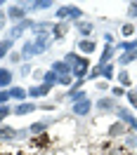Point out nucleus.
<instances>
[{
  "mask_svg": "<svg viewBox=\"0 0 137 155\" xmlns=\"http://www.w3.org/2000/svg\"><path fill=\"white\" fill-rule=\"evenodd\" d=\"M68 104H71V113H73L76 117H88L90 113L95 110V101L85 94V89H80V92L71 99Z\"/></svg>",
  "mask_w": 137,
  "mask_h": 155,
  "instance_id": "nucleus-1",
  "label": "nucleus"
},
{
  "mask_svg": "<svg viewBox=\"0 0 137 155\" xmlns=\"http://www.w3.org/2000/svg\"><path fill=\"white\" fill-rule=\"evenodd\" d=\"M54 19L57 21H80L83 19V10H80L78 5H61V7H54Z\"/></svg>",
  "mask_w": 137,
  "mask_h": 155,
  "instance_id": "nucleus-2",
  "label": "nucleus"
},
{
  "mask_svg": "<svg viewBox=\"0 0 137 155\" xmlns=\"http://www.w3.org/2000/svg\"><path fill=\"white\" fill-rule=\"evenodd\" d=\"M5 12H7L10 24H19V21L29 19V2H12L5 7Z\"/></svg>",
  "mask_w": 137,
  "mask_h": 155,
  "instance_id": "nucleus-3",
  "label": "nucleus"
},
{
  "mask_svg": "<svg viewBox=\"0 0 137 155\" xmlns=\"http://www.w3.org/2000/svg\"><path fill=\"white\" fill-rule=\"evenodd\" d=\"M33 24H36V19H24V21H19V24H10V28H7V33H5V38H10V40H17L19 38H24V33L26 31H31L33 28Z\"/></svg>",
  "mask_w": 137,
  "mask_h": 155,
  "instance_id": "nucleus-4",
  "label": "nucleus"
},
{
  "mask_svg": "<svg viewBox=\"0 0 137 155\" xmlns=\"http://www.w3.org/2000/svg\"><path fill=\"white\" fill-rule=\"evenodd\" d=\"M114 115H116V120H121V122H123V125H125L130 132H137V115H135V110H132V108L118 106Z\"/></svg>",
  "mask_w": 137,
  "mask_h": 155,
  "instance_id": "nucleus-5",
  "label": "nucleus"
},
{
  "mask_svg": "<svg viewBox=\"0 0 137 155\" xmlns=\"http://www.w3.org/2000/svg\"><path fill=\"white\" fill-rule=\"evenodd\" d=\"M118 108V101L114 97H109V94H104V97H99L97 101H95V110H97V115H114Z\"/></svg>",
  "mask_w": 137,
  "mask_h": 155,
  "instance_id": "nucleus-6",
  "label": "nucleus"
},
{
  "mask_svg": "<svg viewBox=\"0 0 137 155\" xmlns=\"http://www.w3.org/2000/svg\"><path fill=\"white\" fill-rule=\"evenodd\" d=\"M57 122V117H52V115H47V117H40V120H36V122H31L29 125V132H31V136H40V134H47V129L52 125Z\"/></svg>",
  "mask_w": 137,
  "mask_h": 155,
  "instance_id": "nucleus-7",
  "label": "nucleus"
},
{
  "mask_svg": "<svg viewBox=\"0 0 137 155\" xmlns=\"http://www.w3.org/2000/svg\"><path fill=\"white\" fill-rule=\"evenodd\" d=\"M97 49H99V42L92 40V38H78V42H76V52H78L80 57H90Z\"/></svg>",
  "mask_w": 137,
  "mask_h": 155,
  "instance_id": "nucleus-8",
  "label": "nucleus"
},
{
  "mask_svg": "<svg viewBox=\"0 0 137 155\" xmlns=\"http://www.w3.org/2000/svg\"><path fill=\"white\" fill-rule=\"evenodd\" d=\"M90 68H92V61H90V57H80V59H78V64H76V66H73V71H71L73 80H88Z\"/></svg>",
  "mask_w": 137,
  "mask_h": 155,
  "instance_id": "nucleus-9",
  "label": "nucleus"
},
{
  "mask_svg": "<svg viewBox=\"0 0 137 155\" xmlns=\"http://www.w3.org/2000/svg\"><path fill=\"white\" fill-rule=\"evenodd\" d=\"M36 110H38V104H36V101H21V104H14V106H12V115L24 117V115L36 113Z\"/></svg>",
  "mask_w": 137,
  "mask_h": 155,
  "instance_id": "nucleus-10",
  "label": "nucleus"
},
{
  "mask_svg": "<svg viewBox=\"0 0 137 155\" xmlns=\"http://www.w3.org/2000/svg\"><path fill=\"white\" fill-rule=\"evenodd\" d=\"M128 132H130V129H128L121 120H114V122L107 127V136H109V139H123Z\"/></svg>",
  "mask_w": 137,
  "mask_h": 155,
  "instance_id": "nucleus-11",
  "label": "nucleus"
},
{
  "mask_svg": "<svg viewBox=\"0 0 137 155\" xmlns=\"http://www.w3.org/2000/svg\"><path fill=\"white\" fill-rule=\"evenodd\" d=\"M17 134H19V129L12 125H0V143H12V141H17Z\"/></svg>",
  "mask_w": 137,
  "mask_h": 155,
  "instance_id": "nucleus-12",
  "label": "nucleus"
},
{
  "mask_svg": "<svg viewBox=\"0 0 137 155\" xmlns=\"http://www.w3.org/2000/svg\"><path fill=\"white\" fill-rule=\"evenodd\" d=\"M33 45H36V54H45L50 47H52V38H50V33L45 35H33Z\"/></svg>",
  "mask_w": 137,
  "mask_h": 155,
  "instance_id": "nucleus-13",
  "label": "nucleus"
},
{
  "mask_svg": "<svg viewBox=\"0 0 137 155\" xmlns=\"http://www.w3.org/2000/svg\"><path fill=\"white\" fill-rule=\"evenodd\" d=\"M118 52L114 45H102V52H99V61L97 66H107V64H114V57H116Z\"/></svg>",
  "mask_w": 137,
  "mask_h": 155,
  "instance_id": "nucleus-14",
  "label": "nucleus"
},
{
  "mask_svg": "<svg viewBox=\"0 0 137 155\" xmlns=\"http://www.w3.org/2000/svg\"><path fill=\"white\" fill-rule=\"evenodd\" d=\"M68 28H71V26H68L66 21H54V24H52V31H50L52 42H54V40H64L66 33H68Z\"/></svg>",
  "mask_w": 137,
  "mask_h": 155,
  "instance_id": "nucleus-15",
  "label": "nucleus"
},
{
  "mask_svg": "<svg viewBox=\"0 0 137 155\" xmlns=\"http://www.w3.org/2000/svg\"><path fill=\"white\" fill-rule=\"evenodd\" d=\"M14 85V71L10 66H0V89H10Z\"/></svg>",
  "mask_w": 137,
  "mask_h": 155,
  "instance_id": "nucleus-16",
  "label": "nucleus"
},
{
  "mask_svg": "<svg viewBox=\"0 0 137 155\" xmlns=\"http://www.w3.org/2000/svg\"><path fill=\"white\" fill-rule=\"evenodd\" d=\"M73 28L78 31V38H92V33H95V24H92V21L80 19V21L73 24Z\"/></svg>",
  "mask_w": 137,
  "mask_h": 155,
  "instance_id": "nucleus-17",
  "label": "nucleus"
},
{
  "mask_svg": "<svg viewBox=\"0 0 137 155\" xmlns=\"http://www.w3.org/2000/svg\"><path fill=\"white\" fill-rule=\"evenodd\" d=\"M114 82H116L118 87H123V89H132V78H130V73H128V68H118Z\"/></svg>",
  "mask_w": 137,
  "mask_h": 155,
  "instance_id": "nucleus-18",
  "label": "nucleus"
},
{
  "mask_svg": "<svg viewBox=\"0 0 137 155\" xmlns=\"http://www.w3.org/2000/svg\"><path fill=\"white\" fill-rule=\"evenodd\" d=\"M19 54H21V59H24V61H31L33 57H38V54H36V45H33V38H29V40H24V42H21Z\"/></svg>",
  "mask_w": 137,
  "mask_h": 155,
  "instance_id": "nucleus-19",
  "label": "nucleus"
},
{
  "mask_svg": "<svg viewBox=\"0 0 137 155\" xmlns=\"http://www.w3.org/2000/svg\"><path fill=\"white\" fill-rule=\"evenodd\" d=\"M10 99L14 101V104H21V101H29V92H26V87H21V85H12L10 89Z\"/></svg>",
  "mask_w": 137,
  "mask_h": 155,
  "instance_id": "nucleus-20",
  "label": "nucleus"
},
{
  "mask_svg": "<svg viewBox=\"0 0 137 155\" xmlns=\"http://www.w3.org/2000/svg\"><path fill=\"white\" fill-rule=\"evenodd\" d=\"M52 7H57L54 0H33V2H29V14H33V12H45V10H52Z\"/></svg>",
  "mask_w": 137,
  "mask_h": 155,
  "instance_id": "nucleus-21",
  "label": "nucleus"
},
{
  "mask_svg": "<svg viewBox=\"0 0 137 155\" xmlns=\"http://www.w3.org/2000/svg\"><path fill=\"white\" fill-rule=\"evenodd\" d=\"M26 92H29V101H31V99L47 97L50 92H52V87H47V85H31V87H26Z\"/></svg>",
  "mask_w": 137,
  "mask_h": 155,
  "instance_id": "nucleus-22",
  "label": "nucleus"
},
{
  "mask_svg": "<svg viewBox=\"0 0 137 155\" xmlns=\"http://www.w3.org/2000/svg\"><path fill=\"white\" fill-rule=\"evenodd\" d=\"M114 47H116L118 54H125V52H137V38H132V40H118Z\"/></svg>",
  "mask_w": 137,
  "mask_h": 155,
  "instance_id": "nucleus-23",
  "label": "nucleus"
},
{
  "mask_svg": "<svg viewBox=\"0 0 137 155\" xmlns=\"http://www.w3.org/2000/svg\"><path fill=\"white\" fill-rule=\"evenodd\" d=\"M132 38H137V24L125 21V24L121 26V40H132Z\"/></svg>",
  "mask_w": 137,
  "mask_h": 155,
  "instance_id": "nucleus-24",
  "label": "nucleus"
},
{
  "mask_svg": "<svg viewBox=\"0 0 137 155\" xmlns=\"http://www.w3.org/2000/svg\"><path fill=\"white\" fill-rule=\"evenodd\" d=\"M50 71H54L59 78H61V75H71V66H68V64H64V59L52 61V64H50Z\"/></svg>",
  "mask_w": 137,
  "mask_h": 155,
  "instance_id": "nucleus-25",
  "label": "nucleus"
},
{
  "mask_svg": "<svg viewBox=\"0 0 137 155\" xmlns=\"http://www.w3.org/2000/svg\"><path fill=\"white\" fill-rule=\"evenodd\" d=\"M52 24H54V21H47V19H40V21H36V24H33V35H45V33H50V31H52Z\"/></svg>",
  "mask_w": 137,
  "mask_h": 155,
  "instance_id": "nucleus-26",
  "label": "nucleus"
},
{
  "mask_svg": "<svg viewBox=\"0 0 137 155\" xmlns=\"http://www.w3.org/2000/svg\"><path fill=\"white\" fill-rule=\"evenodd\" d=\"M137 61V52H125V54H118V59H116V68L121 66V68H128L130 64H135Z\"/></svg>",
  "mask_w": 137,
  "mask_h": 155,
  "instance_id": "nucleus-27",
  "label": "nucleus"
},
{
  "mask_svg": "<svg viewBox=\"0 0 137 155\" xmlns=\"http://www.w3.org/2000/svg\"><path fill=\"white\" fill-rule=\"evenodd\" d=\"M10 52H14V40L2 38V40H0V61L10 57Z\"/></svg>",
  "mask_w": 137,
  "mask_h": 155,
  "instance_id": "nucleus-28",
  "label": "nucleus"
},
{
  "mask_svg": "<svg viewBox=\"0 0 137 155\" xmlns=\"http://www.w3.org/2000/svg\"><path fill=\"white\" fill-rule=\"evenodd\" d=\"M102 80H107V82H114V80H116V61L102 66Z\"/></svg>",
  "mask_w": 137,
  "mask_h": 155,
  "instance_id": "nucleus-29",
  "label": "nucleus"
},
{
  "mask_svg": "<svg viewBox=\"0 0 137 155\" xmlns=\"http://www.w3.org/2000/svg\"><path fill=\"white\" fill-rule=\"evenodd\" d=\"M57 82H59V75L54 73V71H50V68H47V71H45V78H43V82H40V85H47V87L54 89V87H57Z\"/></svg>",
  "mask_w": 137,
  "mask_h": 155,
  "instance_id": "nucleus-30",
  "label": "nucleus"
},
{
  "mask_svg": "<svg viewBox=\"0 0 137 155\" xmlns=\"http://www.w3.org/2000/svg\"><path fill=\"white\" fill-rule=\"evenodd\" d=\"M102 150H104V155H125V148H118L114 141L104 143V146H102Z\"/></svg>",
  "mask_w": 137,
  "mask_h": 155,
  "instance_id": "nucleus-31",
  "label": "nucleus"
},
{
  "mask_svg": "<svg viewBox=\"0 0 137 155\" xmlns=\"http://www.w3.org/2000/svg\"><path fill=\"white\" fill-rule=\"evenodd\" d=\"M123 148H128V150H135L137 148V132H128L123 136Z\"/></svg>",
  "mask_w": 137,
  "mask_h": 155,
  "instance_id": "nucleus-32",
  "label": "nucleus"
},
{
  "mask_svg": "<svg viewBox=\"0 0 137 155\" xmlns=\"http://www.w3.org/2000/svg\"><path fill=\"white\" fill-rule=\"evenodd\" d=\"M78 59H80V54L76 52V49H71V52H66V54H64V64H68V66H71V71H73V66L78 64Z\"/></svg>",
  "mask_w": 137,
  "mask_h": 155,
  "instance_id": "nucleus-33",
  "label": "nucleus"
},
{
  "mask_svg": "<svg viewBox=\"0 0 137 155\" xmlns=\"http://www.w3.org/2000/svg\"><path fill=\"white\" fill-rule=\"evenodd\" d=\"M125 101H128V108L137 110V89H128L125 92Z\"/></svg>",
  "mask_w": 137,
  "mask_h": 155,
  "instance_id": "nucleus-34",
  "label": "nucleus"
},
{
  "mask_svg": "<svg viewBox=\"0 0 137 155\" xmlns=\"http://www.w3.org/2000/svg\"><path fill=\"white\" fill-rule=\"evenodd\" d=\"M95 80H102V66H97V64H92L88 73V82H95Z\"/></svg>",
  "mask_w": 137,
  "mask_h": 155,
  "instance_id": "nucleus-35",
  "label": "nucleus"
},
{
  "mask_svg": "<svg viewBox=\"0 0 137 155\" xmlns=\"http://www.w3.org/2000/svg\"><path fill=\"white\" fill-rule=\"evenodd\" d=\"M125 92H128V89L118 87V85H111V89H109V97H114V99L118 101V99H125Z\"/></svg>",
  "mask_w": 137,
  "mask_h": 155,
  "instance_id": "nucleus-36",
  "label": "nucleus"
},
{
  "mask_svg": "<svg viewBox=\"0 0 137 155\" xmlns=\"http://www.w3.org/2000/svg\"><path fill=\"white\" fill-rule=\"evenodd\" d=\"M125 12H128V19L135 24V21H137V2H135V0H132V2H128V10Z\"/></svg>",
  "mask_w": 137,
  "mask_h": 155,
  "instance_id": "nucleus-37",
  "label": "nucleus"
},
{
  "mask_svg": "<svg viewBox=\"0 0 137 155\" xmlns=\"http://www.w3.org/2000/svg\"><path fill=\"white\" fill-rule=\"evenodd\" d=\"M19 75H21V80H24V78H29V75H33V66H31L29 61H24V64L19 66Z\"/></svg>",
  "mask_w": 137,
  "mask_h": 155,
  "instance_id": "nucleus-38",
  "label": "nucleus"
},
{
  "mask_svg": "<svg viewBox=\"0 0 137 155\" xmlns=\"http://www.w3.org/2000/svg\"><path fill=\"white\" fill-rule=\"evenodd\" d=\"M71 85H73V75H61L57 82V87H61V89H68Z\"/></svg>",
  "mask_w": 137,
  "mask_h": 155,
  "instance_id": "nucleus-39",
  "label": "nucleus"
},
{
  "mask_svg": "<svg viewBox=\"0 0 137 155\" xmlns=\"http://www.w3.org/2000/svg\"><path fill=\"white\" fill-rule=\"evenodd\" d=\"M12 115V106H0V125H5V120Z\"/></svg>",
  "mask_w": 137,
  "mask_h": 155,
  "instance_id": "nucleus-40",
  "label": "nucleus"
},
{
  "mask_svg": "<svg viewBox=\"0 0 137 155\" xmlns=\"http://www.w3.org/2000/svg\"><path fill=\"white\" fill-rule=\"evenodd\" d=\"M7 61L10 64H24V59H21V54H19V49H14V52H10V57H7Z\"/></svg>",
  "mask_w": 137,
  "mask_h": 155,
  "instance_id": "nucleus-41",
  "label": "nucleus"
},
{
  "mask_svg": "<svg viewBox=\"0 0 137 155\" xmlns=\"http://www.w3.org/2000/svg\"><path fill=\"white\" fill-rule=\"evenodd\" d=\"M5 28H10V19H7V12L0 10V33H2Z\"/></svg>",
  "mask_w": 137,
  "mask_h": 155,
  "instance_id": "nucleus-42",
  "label": "nucleus"
},
{
  "mask_svg": "<svg viewBox=\"0 0 137 155\" xmlns=\"http://www.w3.org/2000/svg\"><path fill=\"white\" fill-rule=\"evenodd\" d=\"M33 82H36V85H40V82H43V78H45V71H43V68H33Z\"/></svg>",
  "mask_w": 137,
  "mask_h": 155,
  "instance_id": "nucleus-43",
  "label": "nucleus"
},
{
  "mask_svg": "<svg viewBox=\"0 0 137 155\" xmlns=\"http://www.w3.org/2000/svg\"><path fill=\"white\" fill-rule=\"evenodd\" d=\"M10 92L7 89H0V106H10Z\"/></svg>",
  "mask_w": 137,
  "mask_h": 155,
  "instance_id": "nucleus-44",
  "label": "nucleus"
},
{
  "mask_svg": "<svg viewBox=\"0 0 137 155\" xmlns=\"http://www.w3.org/2000/svg\"><path fill=\"white\" fill-rule=\"evenodd\" d=\"M95 87H97V92H109L111 85H109L107 80H97V82H95Z\"/></svg>",
  "mask_w": 137,
  "mask_h": 155,
  "instance_id": "nucleus-45",
  "label": "nucleus"
},
{
  "mask_svg": "<svg viewBox=\"0 0 137 155\" xmlns=\"http://www.w3.org/2000/svg\"><path fill=\"white\" fill-rule=\"evenodd\" d=\"M57 104H38V110H54Z\"/></svg>",
  "mask_w": 137,
  "mask_h": 155,
  "instance_id": "nucleus-46",
  "label": "nucleus"
},
{
  "mask_svg": "<svg viewBox=\"0 0 137 155\" xmlns=\"http://www.w3.org/2000/svg\"><path fill=\"white\" fill-rule=\"evenodd\" d=\"M0 155H14V153H7V150H0Z\"/></svg>",
  "mask_w": 137,
  "mask_h": 155,
  "instance_id": "nucleus-47",
  "label": "nucleus"
}]
</instances>
